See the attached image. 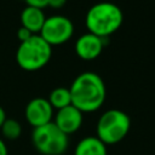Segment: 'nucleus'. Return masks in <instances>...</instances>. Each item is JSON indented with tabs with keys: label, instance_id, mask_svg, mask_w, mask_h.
Masks as SVG:
<instances>
[{
	"label": "nucleus",
	"instance_id": "nucleus-1",
	"mask_svg": "<svg viewBox=\"0 0 155 155\" xmlns=\"http://www.w3.org/2000/svg\"><path fill=\"white\" fill-rule=\"evenodd\" d=\"M71 104L82 114L98 110L107 96V88L103 79L94 71H84L79 74L70 87Z\"/></svg>",
	"mask_w": 155,
	"mask_h": 155
},
{
	"label": "nucleus",
	"instance_id": "nucleus-2",
	"mask_svg": "<svg viewBox=\"0 0 155 155\" xmlns=\"http://www.w3.org/2000/svg\"><path fill=\"white\" fill-rule=\"evenodd\" d=\"M124 22L122 10L109 1H102L92 5L85 17V24L88 33L105 39L117 31Z\"/></svg>",
	"mask_w": 155,
	"mask_h": 155
},
{
	"label": "nucleus",
	"instance_id": "nucleus-3",
	"mask_svg": "<svg viewBox=\"0 0 155 155\" xmlns=\"http://www.w3.org/2000/svg\"><path fill=\"white\" fill-rule=\"evenodd\" d=\"M52 57L50 46L39 34L33 35L27 41L19 42L16 51L17 64L27 71H35L44 68Z\"/></svg>",
	"mask_w": 155,
	"mask_h": 155
},
{
	"label": "nucleus",
	"instance_id": "nucleus-4",
	"mask_svg": "<svg viewBox=\"0 0 155 155\" xmlns=\"http://www.w3.org/2000/svg\"><path fill=\"white\" fill-rule=\"evenodd\" d=\"M130 128L131 119L120 109H109L104 111L96 125L97 137L105 145L120 143L127 136Z\"/></svg>",
	"mask_w": 155,
	"mask_h": 155
},
{
	"label": "nucleus",
	"instance_id": "nucleus-5",
	"mask_svg": "<svg viewBox=\"0 0 155 155\" xmlns=\"http://www.w3.org/2000/svg\"><path fill=\"white\" fill-rule=\"evenodd\" d=\"M31 142L41 155H62L67 151L69 145L68 136L63 133L53 121L34 128Z\"/></svg>",
	"mask_w": 155,
	"mask_h": 155
},
{
	"label": "nucleus",
	"instance_id": "nucleus-6",
	"mask_svg": "<svg viewBox=\"0 0 155 155\" xmlns=\"http://www.w3.org/2000/svg\"><path fill=\"white\" fill-rule=\"evenodd\" d=\"M74 34V24L65 16L46 17L39 35L50 45L59 46L70 40Z\"/></svg>",
	"mask_w": 155,
	"mask_h": 155
},
{
	"label": "nucleus",
	"instance_id": "nucleus-7",
	"mask_svg": "<svg viewBox=\"0 0 155 155\" xmlns=\"http://www.w3.org/2000/svg\"><path fill=\"white\" fill-rule=\"evenodd\" d=\"M24 115L28 124L33 126V128H36L52 121L53 108L47 98L36 97L28 102L25 105Z\"/></svg>",
	"mask_w": 155,
	"mask_h": 155
},
{
	"label": "nucleus",
	"instance_id": "nucleus-8",
	"mask_svg": "<svg viewBox=\"0 0 155 155\" xmlns=\"http://www.w3.org/2000/svg\"><path fill=\"white\" fill-rule=\"evenodd\" d=\"M53 124L67 136L75 133L82 125V113L73 104L56 111Z\"/></svg>",
	"mask_w": 155,
	"mask_h": 155
},
{
	"label": "nucleus",
	"instance_id": "nucleus-9",
	"mask_svg": "<svg viewBox=\"0 0 155 155\" xmlns=\"http://www.w3.org/2000/svg\"><path fill=\"white\" fill-rule=\"evenodd\" d=\"M103 40L104 39L91 33L82 34L75 41V53L79 58L84 61H93L97 57H99V54L103 51Z\"/></svg>",
	"mask_w": 155,
	"mask_h": 155
},
{
	"label": "nucleus",
	"instance_id": "nucleus-10",
	"mask_svg": "<svg viewBox=\"0 0 155 155\" xmlns=\"http://www.w3.org/2000/svg\"><path fill=\"white\" fill-rule=\"evenodd\" d=\"M46 21V16L41 8L25 6L21 12V25L30 30L33 34H39Z\"/></svg>",
	"mask_w": 155,
	"mask_h": 155
},
{
	"label": "nucleus",
	"instance_id": "nucleus-11",
	"mask_svg": "<svg viewBox=\"0 0 155 155\" xmlns=\"http://www.w3.org/2000/svg\"><path fill=\"white\" fill-rule=\"evenodd\" d=\"M74 155H107V145L97 136H88L79 140Z\"/></svg>",
	"mask_w": 155,
	"mask_h": 155
},
{
	"label": "nucleus",
	"instance_id": "nucleus-12",
	"mask_svg": "<svg viewBox=\"0 0 155 155\" xmlns=\"http://www.w3.org/2000/svg\"><path fill=\"white\" fill-rule=\"evenodd\" d=\"M48 102L52 105L53 109L59 110L62 108H65L71 104V96L70 91L67 87H56L51 91L48 96Z\"/></svg>",
	"mask_w": 155,
	"mask_h": 155
},
{
	"label": "nucleus",
	"instance_id": "nucleus-13",
	"mask_svg": "<svg viewBox=\"0 0 155 155\" xmlns=\"http://www.w3.org/2000/svg\"><path fill=\"white\" fill-rule=\"evenodd\" d=\"M1 134L7 140H16L22 134V125L16 119H7L2 122L0 127Z\"/></svg>",
	"mask_w": 155,
	"mask_h": 155
},
{
	"label": "nucleus",
	"instance_id": "nucleus-14",
	"mask_svg": "<svg viewBox=\"0 0 155 155\" xmlns=\"http://www.w3.org/2000/svg\"><path fill=\"white\" fill-rule=\"evenodd\" d=\"M33 35H35V34H33L30 30H28L27 28H24V27H19V29L17 30V38H18V40H19V42H23V41H27L28 39H30Z\"/></svg>",
	"mask_w": 155,
	"mask_h": 155
},
{
	"label": "nucleus",
	"instance_id": "nucleus-15",
	"mask_svg": "<svg viewBox=\"0 0 155 155\" xmlns=\"http://www.w3.org/2000/svg\"><path fill=\"white\" fill-rule=\"evenodd\" d=\"M24 1L27 6H30V7H36L41 10L47 7V0H24Z\"/></svg>",
	"mask_w": 155,
	"mask_h": 155
},
{
	"label": "nucleus",
	"instance_id": "nucleus-16",
	"mask_svg": "<svg viewBox=\"0 0 155 155\" xmlns=\"http://www.w3.org/2000/svg\"><path fill=\"white\" fill-rule=\"evenodd\" d=\"M65 4H67V0H47V6H50L54 10L62 8Z\"/></svg>",
	"mask_w": 155,
	"mask_h": 155
},
{
	"label": "nucleus",
	"instance_id": "nucleus-17",
	"mask_svg": "<svg viewBox=\"0 0 155 155\" xmlns=\"http://www.w3.org/2000/svg\"><path fill=\"white\" fill-rule=\"evenodd\" d=\"M0 155H8V150H7V145L5 143L4 139L0 138Z\"/></svg>",
	"mask_w": 155,
	"mask_h": 155
},
{
	"label": "nucleus",
	"instance_id": "nucleus-18",
	"mask_svg": "<svg viewBox=\"0 0 155 155\" xmlns=\"http://www.w3.org/2000/svg\"><path fill=\"white\" fill-rule=\"evenodd\" d=\"M5 120H6V113H5L4 108L0 105V127H1V125H2V122Z\"/></svg>",
	"mask_w": 155,
	"mask_h": 155
}]
</instances>
